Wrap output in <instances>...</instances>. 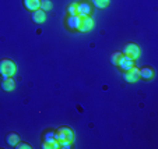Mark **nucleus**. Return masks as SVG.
<instances>
[{
	"label": "nucleus",
	"mask_w": 158,
	"mask_h": 149,
	"mask_svg": "<svg viewBox=\"0 0 158 149\" xmlns=\"http://www.w3.org/2000/svg\"><path fill=\"white\" fill-rule=\"evenodd\" d=\"M15 73H17V66H15L14 61L7 60V59L0 60V75L3 78L14 77Z\"/></svg>",
	"instance_id": "obj_1"
},
{
	"label": "nucleus",
	"mask_w": 158,
	"mask_h": 149,
	"mask_svg": "<svg viewBox=\"0 0 158 149\" xmlns=\"http://www.w3.org/2000/svg\"><path fill=\"white\" fill-rule=\"evenodd\" d=\"M72 142L70 141H59V149H70Z\"/></svg>",
	"instance_id": "obj_19"
},
{
	"label": "nucleus",
	"mask_w": 158,
	"mask_h": 149,
	"mask_svg": "<svg viewBox=\"0 0 158 149\" xmlns=\"http://www.w3.org/2000/svg\"><path fill=\"white\" fill-rule=\"evenodd\" d=\"M67 11H69V15H77V3H72L69 7H67Z\"/></svg>",
	"instance_id": "obj_18"
},
{
	"label": "nucleus",
	"mask_w": 158,
	"mask_h": 149,
	"mask_svg": "<svg viewBox=\"0 0 158 149\" xmlns=\"http://www.w3.org/2000/svg\"><path fill=\"white\" fill-rule=\"evenodd\" d=\"M93 11V7L88 2H81V3H77V15L80 17H89Z\"/></svg>",
	"instance_id": "obj_4"
},
{
	"label": "nucleus",
	"mask_w": 158,
	"mask_h": 149,
	"mask_svg": "<svg viewBox=\"0 0 158 149\" xmlns=\"http://www.w3.org/2000/svg\"><path fill=\"white\" fill-rule=\"evenodd\" d=\"M94 28V21L91 17H81V24L78 27V32H87Z\"/></svg>",
	"instance_id": "obj_6"
},
{
	"label": "nucleus",
	"mask_w": 158,
	"mask_h": 149,
	"mask_svg": "<svg viewBox=\"0 0 158 149\" xmlns=\"http://www.w3.org/2000/svg\"><path fill=\"white\" fill-rule=\"evenodd\" d=\"M93 4L97 9H105L109 4V0H93Z\"/></svg>",
	"instance_id": "obj_15"
},
{
	"label": "nucleus",
	"mask_w": 158,
	"mask_h": 149,
	"mask_svg": "<svg viewBox=\"0 0 158 149\" xmlns=\"http://www.w3.org/2000/svg\"><path fill=\"white\" fill-rule=\"evenodd\" d=\"M6 141H7V145H10V146H15L18 142H20V137H18L17 134H14V132H10V134L7 135Z\"/></svg>",
	"instance_id": "obj_13"
},
{
	"label": "nucleus",
	"mask_w": 158,
	"mask_h": 149,
	"mask_svg": "<svg viewBox=\"0 0 158 149\" xmlns=\"http://www.w3.org/2000/svg\"><path fill=\"white\" fill-rule=\"evenodd\" d=\"M39 4H41V0H24L25 9L30 10V11H35V10H38Z\"/></svg>",
	"instance_id": "obj_12"
},
{
	"label": "nucleus",
	"mask_w": 158,
	"mask_h": 149,
	"mask_svg": "<svg viewBox=\"0 0 158 149\" xmlns=\"http://www.w3.org/2000/svg\"><path fill=\"white\" fill-rule=\"evenodd\" d=\"M14 148H17V149H31V145H28V143H25V142H21V143L18 142Z\"/></svg>",
	"instance_id": "obj_20"
},
{
	"label": "nucleus",
	"mask_w": 158,
	"mask_h": 149,
	"mask_svg": "<svg viewBox=\"0 0 158 149\" xmlns=\"http://www.w3.org/2000/svg\"><path fill=\"white\" fill-rule=\"evenodd\" d=\"M123 54L127 57H130L131 60H136L140 56V48H139L136 43H127L123 49Z\"/></svg>",
	"instance_id": "obj_3"
},
{
	"label": "nucleus",
	"mask_w": 158,
	"mask_h": 149,
	"mask_svg": "<svg viewBox=\"0 0 158 149\" xmlns=\"http://www.w3.org/2000/svg\"><path fill=\"white\" fill-rule=\"evenodd\" d=\"M2 88H3L6 92H11V91L15 89V82L13 80V77L10 78H4L3 82H2Z\"/></svg>",
	"instance_id": "obj_11"
},
{
	"label": "nucleus",
	"mask_w": 158,
	"mask_h": 149,
	"mask_svg": "<svg viewBox=\"0 0 158 149\" xmlns=\"http://www.w3.org/2000/svg\"><path fill=\"white\" fill-rule=\"evenodd\" d=\"M39 9L44 10V11H49V10L52 9V3H51V0H41Z\"/></svg>",
	"instance_id": "obj_16"
},
{
	"label": "nucleus",
	"mask_w": 158,
	"mask_h": 149,
	"mask_svg": "<svg viewBox=\"0 0 158 149\" xmlns=\"http://www.w3.org/2000/svg\"><path fill=\"white\" fill-rule=\"evenodd\" d=\"M32 20L36 24H44L45 21H46V13L41 9L35 10V11H32Z\"/></svg>",
	"instance_id": "obj_9"
},
{
	"label": "nucleus",
	"mask_w": 158,
	"mask_h": 149,
	"mask_svg": "<svg viewBox=\"0 0 158 149\" xmlns=\"http://www.w3.org/2000/svg\"><path fill=\"white\" fill-rule=\"evenodd\" d=\"M66 22H67V27H69L70 29L77 31L81 24V17L80 15H69V18H67Z\"/></svg>",
	"instance_id": "obj_8"
},
{
	"label": "nucleus",
	"mask_w": 158,
	"mask_h": 149,
	"mask_svg": "<svg viewBox=\"0 0 158 149\" xmlns=\"http://www.w3.org/2000/svg\"><path fill=\"white\" fill-rule=\"evenodd\" d=\"M123 78H125L126 82H136V81L139 80V69H136V67H133V69L127 70V71H123Z\"/></svg>",
	"instance_id": "obj_7"
},
{
	"label": "nucleus",
	"mask_w": 158,
	"mask_h": 149,
	"mask_svg": "<svg viewBox=\"0 0 158 149\" xmlns=\"http://www.w3.org/2000/svg\"><path fill=\"white\" fill-rule=\"evenodd\" d=\"M120 57H122V53H120V52H115V53H112V56H110V63H112L114 66H118Z\"/></svg>",
	"instance_id": "obj_17"
},
{
	"label": "nucleus",
	"mask_w": 158,
	"mask_h": 149,
	"mask_svg": "<svg viewBox=\"0 0 158 149\" xmlns=\"http://www.w3.org/2000/svg\"><path fill=\"white\" fill-rule=\"evenodd\" d=\"M154 75H155V73L151 67H144V69L139 70V77L144 78V80H152Z\"/></svg>",
	"instance_id": "obj_10"
},
{
	"label": "nucleus",
	"mask_w": 158,
	"mask_h": 149,
	"mask_svg": "<svg viewBox=\"0 0 158 149\" xmlns=\"http://www.w3.org/2000/svg\"><path fill=\"white\" fill-rule=\"evenodd\" d=\"M118 67H119L122 71H127V70L134 67V60H131L130 57L125 56V54L122 53V57L119 59V63H118Z\"/></svg>",
	"instance_id": "obj_5"
},
{
	"label": "nucleus",
	"mask_w": 158,
	"mask_h": 149,
	"mask_svg": "<svg viewBox=\"0 0 158 149\" xmlns=\"http://www.w3.org/2000/svg\"><path fill=\"white\" fill-rule=\"evenodd\" d=\"M44 142H46V143H55V142H56V138H55V131L45 132V135H44Z\"/></svg>",
	"instance_id": "obj_14"
},
{
	"label": "nucleus",
	"mask_w": 158,
	"mask_h": 149,
	"mask_svg": "<svg viewBox=\"0 0 158 149\" xmlns=\"http://www.w3.org/2000/svg\"><path fill=\"white\" fill-rule=\"evenodd\" d=\"M55 138H56V141H70V142H73L74 132L69 127H60L55 131Z\"/></svg>",
	"instance_id": "obj_2"
}]
</instances>
